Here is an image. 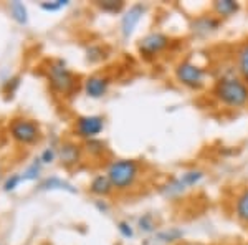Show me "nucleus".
<instances>
[{"instance_id":"17","label":"nucleus","mask_w":248,"mask_h":245,"mask_svg":"<svg viewBox=\"0 0 248 245\" xmlns=\"http://www.w3.org/2000/svg\"><path fill=\"white\" fill-rule=\"evenodd\" d=\"M40 189H43V191H46V189H51V191H53V189H62V191H68V192H71V194L77 192V189L71 186V184H68V182H65V180L58 179V178L46 179L45 182L40 184Z\"/></svg>"},{"instance_id":"4","label":"nucleus","mask_w":248,"mask_h":245,"mask_svg":"<svg viewBox=\"0 0 248 245\" xmlns=\"http://www.w3.org/2000/svg\"><path fill=\"white\" fill-rule=\"evenodd\" d=\"M48 80H50V85L53 86V90L58 91L60 95H70L77 85L73 73L68 70L62 60L51 62L48 65Z\"/></svg>"},{"instance_id":"27","label":"nucleus","mask_w":248,"mask_h":245,"mask_svg":"<svg viewBox=\"0 0 248 245\" xmlns=\"http://www.w3.org/2000/svg\"><path fill=\"white\" fill-rule=\"evenodd\" d=\"M189 245H202V244H189Z\"/></svg>"},{"instance_id":"13","label":"nucleus","mask_w":248,"mask_h":245,"mask_svg":"<svg viewBox=\"0 0 248 245\" xmlns=\"http://www.w3.org/2000/svg\"><path fill=\"white\" fill-rule=\"evenodd\" d=\"M58 156L65 166H73V164L79 163V159H81V147L75 143H63L60 146Z\"/></svg>"},{"instance_id":"15","label":"nucleus","mask_w":248,"mask_h":245,"mask_svg":"<svg viewBox=\"0 0 248 245\" xmlns=\"http://www.w3.org/2000/svg\"><path fill=\"white\" fill-rule=\"evenodd\" d=\"M235 215L240 222L248 226V187L242 189L235 197Z\"/></svg>"},{"instance_id":"14","label":"nucleus","mask_w":248,"mask_h":245,"mask_svg":"<svg viewBox=\"0 0 248 245\" xmlns=\"http://www.w3.org/2000/svg\"><path fill=\"white\" fill-rule=\"evenodd\" d=\"M113 191H114V187H113V184H111V180L108 179L106 174L96 176L90 184V192L98 196V197H106V196H109Z\"/></svg>"},{"instance_id":"9","label":"nucleus","mask_w":248,"mask_h":245,"mask_svg":"<svg viewBox=\"0 0 248 245\" xmlns=\"http://www.w3.org/2000/svg\"><path fill=\"white\" fill-rule=\"evenodd\" d=\"M144 14H146V5H142V3H134L129 7V10H126V14L121 18V33L124 38H129L133 35Z\"/></svg>"},{"instance_id":"23","label":"nucleus","mask_w":248,"mask_h":245,"mask_svg":"<svg viewBox=\"0 0 248 245\" xmlns=\"http://www.w3.org/2000/svg\"><path fill=\"white\" fill-rule=\"evenodd\" d=\"M68 3H70L68 0H57V2H43L40 3V7L46 12H57L60 9H63V7H66Z\"/></svg>"},{"instance_id":"26","label":"nucleus","mask_w":248,"mask_h":245,"mask_svg":"<svg viewBox=\"0 0 248 245\" xmlns=\"http://www.w3.org/2000/svg\"><path fill=\"white\" fill-rule=\"evenodd\" d=\"M55 158H57V152H55V149H46V151H43V154H42V158H40V163H43V164H48V163H53Z\"/></svg>"},{"instance_id":"18","label":"nucleus","mask_w":248,"mask_h":245,"mask_svg":"<svg viewBox=\"0 0 248 245\" xmlns=\"http://www.w3.org/2000/svg\"><path fill=\"white\" fill-rule=\"evenodd\" d=\"M10 12L12 17H14L15 22H18L20 25H25L29 22V15H27V9L22 2H12L10 3Z\"/></svg>"},{"instance_id":"3","label":"nucleus","mask_w":248,"mask_h":245,"mask_svg":"<svg viewBox=\"0 0 248 245\" xmlns=\"http://www.w3.org/2000/svg\"><path fill=\"white\" fill-rule=\"evenodd\" d=\"M174 76L182 86L189 88L192 91H201L207 85L209 71H207L205 66L192 62V60H184V62L177 63L174 70Z\"/></svg>"},{"instance_id":"1","label":"nucleus","mask_w":248,"mask_h":245,"mask_svg":"<svg viewBox=\"0 0 248 245\" xmlns=\"http://www.w3.org/2000/svg\"><path fill=\"white\" fill-rule=\"evenodd\" d=\"M210 93L218 104L232 110H242L248 106V85L233 71L218 76L214 82Z\"/></svg>"},{"instance_id":"10","label":"nucleus","mask_w":248,"mask_h":245,"mask_svg":"<svg viewBox=\"0 0 248 245\" xmlns=\"http://www.w3.org/2000/svg\"><path fill=\"white\" fill-rule=\"evenodd\" d=\"M109 78L101 75H93L88 76L85 82V91L90 98H103L108 93V88H109Z\"/></svg>"},{"instance_id":"16","label":"nucleus","mask_w":248,"mask_h":245,"mask_svg":"<svg viewBox=\"0 0 248 245\" xmlns=\"http://www.w3.org/2000/svg\"><path fill=\"white\" fill-rule=\"evenodd\" d=\"M177 178L181 179V182L187 187V191H189V189L199 186L203 180V178H205V174H203V171L201 169H187L181 172Z\"/></svg>"},{"instance_id":"24","label":"nucleus","mask_w":248,"mask_h":245,"mask_svg":"<svg viewBox=\"0 0 248 245\" xmlns=\"http://www.w3.org/2000/svg\"><path fill=\"white\" fill-rule=\"evenodd\" d=\"M118 230H119V234L124 237V239H133V235H134L133 226H131L129 222H126V220H121V222H118Z\"/></svg>"},{"instance_id":"11","label":"nucleus","mask_w":248,"mask_h":245,"mask_svg":"<svg viewBox=\"0 0 248 245\" xmlns=\"http://www.w3.org/2000/svg\"><path fill=\"white\" fill-rule=\"evenodd\" d=\"M233 65H235L237 75L248 85V40L242 42L235 48Z\"/></svg>"},{"instance_id":"22","label":"nucleus","mask_w":248,"mask_h":245,"mask_svg":"<svg viewBox=\"0 0 248 245\" xmlns=\"http://www.w3.org/2000/svg\"><path fill=\"white\" fill-rule=\"evenodd\" d=\"M38 174H40V159H38V161H35V163L31 164L29 169L23 172L22 180H33V179H37V178H38Z\"/></svg>"},{"instance_id":"20","label":"nucleus","mask_w":248,"mask_h":245,"mask_svg":"<svg viewBox=\"0 0 248 245\" xmlns=\"http://www.w3.org/2000/svg\"><path fill=\"white\" fill-rule=\"evenodd\" d=\"M139 229H141L142 232H154V229H155L154 217L151 214H144L141 219H139Z\"/></svg>"},{"instance_id":"25","label":"nucleus","mask_w":248,"mask_h":245,"mask_svg":"<svg viewBox=\"0 0 248 245\" xmlns=\"http://www.w3.org/2000/svg\"><path fill=\"white\" fill-rule=\"evenodd\" d=\"M20 182H22V176L15 174V176H12V178H9V179L5 180V184H3V189H5L7 192H10V191H14V189L17 187Z\"/></svg>"},{"instance_id":"7","label":"nucleus","mask_w":248,"mask_h":245,"mask_svg":"<svg viewBox=\"0 0 248 245\" xmlns=\"http://www.w3.org/2000/svg\"><path fill=\"white\" fill-rule=\"evenodd\" d=\"M77 134L85 139H96V136L105 130V118L98 114H86L79 116L77 119Z\"/></svg>"},{"instance_id":"19","label":"nucleus","mask_w":248,"mask_h":245,"mask_svg":"<svg viewBox=\"0 0 248 245\" xmlns=\"http://www.w3.org/2000/svg\"><path fill=\"white\" fill-rule=\"evenodd\" d=\"M96 5L108 14H118L124 9V2L121 0H105V2H96Z\"/></svg>"},{"instance_id":"5","label":"nucleus","mask_w":248,"mask_h":245,"mask_svg":"<svg viewBox=\"0 0 248 245\" xmlns=\"http://www.w3.org/2000/svg\"><path fill=\"white\" fill-rule=\"evenodd\" d=\"M170 45V37L162 32H151L139 42V51L142 57L146 58H154L159 53H162L164 50H167Z\"/></svg>"},{"instance_id":"12","label":"nucleus","mask_w":248,"mask_h":245,"mask_svg":"<svg viewBox=\"0 0 248 245\" xmlns=\"http://www.w3.org/2000/svg\"><path fill=\"white\" fill-rule=\"evenodd\" d=\"M238 10H240V3L235 2V0H215L212 3V12L220 20L233 17Z\"/></svg>"},{"instance_id":"2","label":"nucleus","mask_w":248,"mask_h":245,"mask_svg":"<svg viewBox=\"0 0 248 245\" xmlns=\"http://www.w3.org/2000/svg\"><path fill=\"white\" fill-rule=\"evenodd\" d=\"M106 176L114 189L127 191L138 182L139 176H141V167L134 159H118L108 166Z\"/></svg>"},{"instance_id":"21","label":"nucleus","mask_w":248,"mask_h":245,"mask_svg":"<svg viewBox=\"0 0 248 245\" xmlns=\"http://www.w3.org/2000/svg\"><path fill=\"white\" fill-rule=\"evenodd\" d=\"M86 151L94 156H101L103 151H105V144L101 141H98V139H90V141L86 143Z\"/></svg>"},{"instance_id":"8","label":"nucleus","mask_w":248,"mask_h":245,"mask_svg":"<svg viewBox=\"0 0 248 245\" xmlns=\"http://www.w3.org/2000/svg\"><path fill=\"white\" fill-rule=\"evenodd\" d=\"M220 27H222V20L215 17V15H209V14L199 15V17L192 18L190 22V32L197 38L210 37L212 33L220 30Z\"/></svg>"},{"instance_id":"6","label":"nucleus","mask_w":248,"mask_h":245,"mask_svg":"<svg viewBox=\"0 0 248 245\" xmlns=\"http://www.w3.org/2000/svg\"><path fill=\"white\" fill-rule=\"evenodd\" d=\"M10 134L20 144H31L40 138V130L33 121H29V119H15L10 124Z\"/></svg>"}]
</instances>
